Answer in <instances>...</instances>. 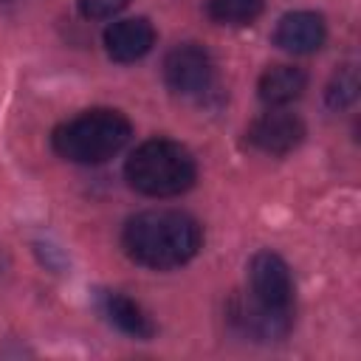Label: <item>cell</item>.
<instances>
[{
	"mask_svg": "<svg viewBox=\"0 0 361 361\" xmlns=\"http://www.w3.org/2000/svg\"><path fill=\"white\" fill-rule=\"evenodd\" d=\"M121 243L133 262L152 271H172L197 254L203 231L197 220L183 212L149 209L127 220Z\"/></svg>",
	"mask_w": 361,
	"mask_h": 361,
	"instance_id": "6da1fadb",
	"label": "cell"
},
{
	"mask_svg": "<svg viewBox=\"0 0 361 361\" xmlns=\"http://www.w3.org/2000/svg\"><path fill=\"white\" fill-rule=\"evenodd\" d=\"M130 135L133 124L124 113L93 107L62 121L51 135V147L59 158L73 164H104L124 149Z\"/></svg>",
	"mask_w": 361,
	"mask_h": 361,
	"instance_id": "7a4b0ae2",
	"label": "cell"
},
{
	"mask_svg": "<svg viewBox=\"0 0 361 361\" xmlns=\"http://www.w3.org/2000/svg\"><path fill=\"white\" fill-rule=\"evenodd\" d=\"M124 178L135 192L147 197H175L195 183L197 166L192 152L178 141L149 138L130 152Z\"/></svg>",
	"mask_w": 361,
	"mask_h": 361,
	"instance_id": "3957f363",
	"label": "cell"
},
{
	"mask_svg": "<svg viewBox=\"0 0 361 361\" xmlns=\"http://www.w3.org/2000/svg\"><path fill=\"white\" fill-rule=\"evenodd\" d=\"M164 82L175 96H203L214 82L212 56L200 45H178L164 56Z\"/></svg>",
	"mask_w": 361,
	"mask_h": 361,
	"instance_id": "277c9868",
	"label": "cell"
},
{
	"mask_svg": "<svg viewBox=\"0 0 361 361\" xmlns=\"http://www.w3.org/2000/svg\"><path fill=\"white\" fill-rule=\"evenodd\" d=\"M251 299L271 310H288L293 305V279L288 262L274 251H257L248 265Z\"/></svg>",
	"mask_w": 361,
	"mask_h": 361,
	"instance_id": "5b68a950",
	"label": "cell"
},
{
	"mask_svg": "<svg viewBox=\"0 0 361 361\" xmlns=\"http://www.w3.org/2000/svg\"><path fill=\"white\" fill-rule=\"evenodd\" d=\"M305 138V124L296 113L274 107L248 127V141L265 155H288Z\"/></svg>",
	"mask_w": 361,
	"mask_h": 361,
	"instance_id": "8992f818",
	"label": "cell"
},
{
	"mask_svg": "<svg viewBox=\"0 0 361 361\" xmlns=\"http://www.w3.org/2000/svg\"><path fill=\"white\" fill-rule=\"evenodd\" d=\"M327 25L316 11H290L274 28V45L288 54H313L324 45Z\"/></svg>",
	"mask_w": 361,
	"mask_h": 361,
	"instance_id": "52a82bcc",
	"label": "cell"
},
{
	"mask_svg": "<svg viewBox=\"0 0 361 361\" xmlns=\"http://www.w3.org/2000/svg\"><path fill=\"white\" fill-rule=\"evenodd\" d=\"M155 45V28L144 17H127L104 31V51L116 62H135L147 56Z\"/></svg>",
	"mask_w": 361,
	"mask_h": 361,
	"instance_id": "ba28073f",
	"label": "cell"
},
{
	"mask_svg": "<svg viewBox=\"0 0 361 361\" xmlns=\"http://www.w3.org/2000/svg\"><path fill=\"white\" fill-rule=\"evenodd\" d=\"M231 319L245 336L259 338V341L282 338L290 330V313L288 310H271V307L259 305L257 299H237L231 305Z\"/></svg>",
	"mask_w": 361,
	"mask_h": 361,
	"instance_id": "9c48e42d",
	"label": "cell"
},
{
	"mask_svg": "<svg viewBox=\"0 0 361 361\" xmlns=\"http://www.w3.org/2000/svg\"><path fill=\"white\" fill-rule=\"evenodd\" d=\"M307 87V73L296 65H271L262 76H259V99L271 107H285L290 102H296Z\"/></svg>",
	"mask_w": 361,
	"mask_h": 361,
	"instance_id": "30bf717a",
	"label": "cell"
},
{
	"mask_svg": "<svg viewBox=\"0 0 361 361\" xmlns=\"http://www.w3.org/2000/svg\"><path fill=\"white\" fill-rule=\"evenodd\" d=\"M102 307H104V316L110 319V324H116L121 333H127L133 338H152L155 336L152 319L130 296H124V293H104Z\"/></svg>",
	"mask_w": 361,
	"mask_h": 361,
	"instance_id": "8fae6325",
	"label": "cell"
},
{
	"mask_svg": "<svg viewBox=\"0 0 361 361\" xmlns=\"http://www.w3.org/2000/svg\"><path fill=\"white\" fill-rule=\"evenodd\" d=\"M262 14V0H209V17L220 25H248Z\"/></svg>",
	"mask_w": 361,
	"mask_h": 361,
	"instance_id": "7c38bea8",
	"label": "cell"
},
{
	"mask_svg": "<svg viewBox=\"0 0 361 361\" xmlns=\"http://www.w3.org/2000/svg\"><path fill=\"white\" fill-rule=\"evenodd\" d=\"M355 96H358V73H355L353 65H344V68L333 76V82L327 85V104H330L333 110H341V107H347Z\"/></svg>",
	"mask_w": 361,
	"mask_h": 361,
	"instance_id": "4fadbf2b",
	"label": "cell"
},
{
	"mask_svg": "<svg viewBox=\"0 0 361 361\" xmlns=\"http://www.w3.org/2000/svg\"><path fill=\"white\" fill-rule=\"evenodd\" d=\"M130 0H79V11L87 20H110L118 11H124Z\"/></svg>",
	"mask_w": 361,
	"mask_h": 361,
	"instance_id": "5bb4252c",
	"label": "cell"
}]
</instances>
